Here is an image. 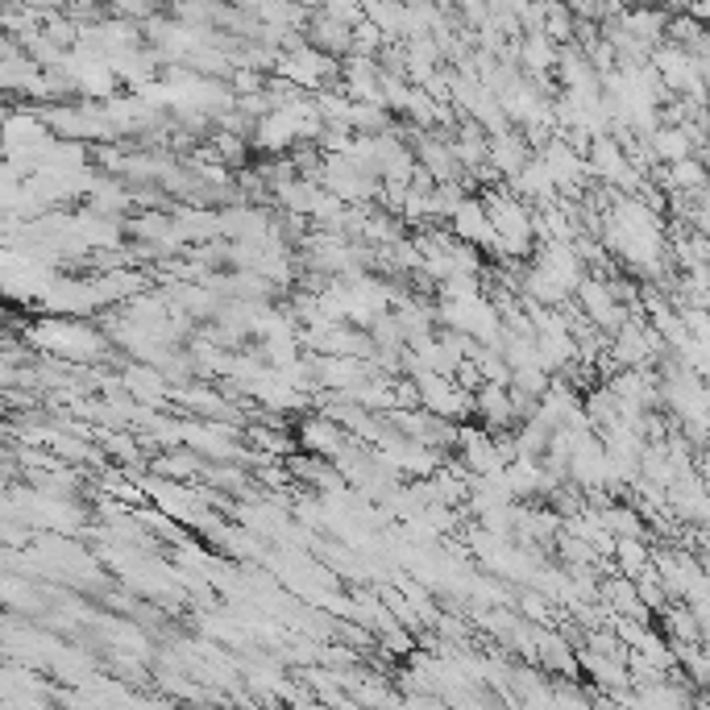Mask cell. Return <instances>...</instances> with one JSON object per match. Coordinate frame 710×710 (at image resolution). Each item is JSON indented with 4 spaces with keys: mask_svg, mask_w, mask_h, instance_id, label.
<instances>
[{
    "mask_svg": "<svg viewBox=\"0 0 710 710\" xmlns=\"http://www.w3.org/2000/svg\"><path fill=\"white\" fill-rule=\"evenodd\" d=\"M125 387H130L133 399H146V403L166 399V379L154 366H130V370H125Z\"/></svg>",
    "mask_w": 710,
    "mask_h": 710,
    "instance_id": "obj_10",
    "label": "cell"
},
{
    "mask_svg": "<svg viewBox=\"0 0 710 710\" xmlns=\"http://www.w3.org/2000/svg\"><path fill=\"white\" fill-rule=\"evenodd\" d=\"M233 92H237V96H249V92H263L266 88V75H258V71H254V66H233Z\"/></svg>",
    "mask_w": 710,
    "mask_h": 710,
    "instance_id": "obj_15",
    "label": "cell"
},
{
    "mask_svg": "<svg viewBox=\"0 0 710 710\" xmlns=\"http://www.w3.org/2000/svg\"><path fill=\"white\" fill-rule=\"evenodd\" d=\"M648 565H652V548L645 545V536H619L615 541V574H645Z\"/></svg>",
    "mask_w": 710,
    "mask_h": 710,
    "instance_id": "obj_9",
    "label": "cell"
},
{
    "mask_svg": "<svg viewBox=\"0 0 710 710\" xmlns=\"http://www.w3.org/2000/svg\"><path fill=\"white\" fill-rule=\"evenodd\" d=\"M449 229L457 233L462 241H474V246H486V249L498 241V229H495V220H491V213H486V204H482V199H470V196L457 204V213L449 216Z\"/></svg>",
    "mask_w": 710,
    "mask_h": 710,
    "instance_id": "obj_4",
    "label": "cell"
},
{
    "mask_svg": "<svg viewBox=\"0 0 710 710\" xmlns=\"http://www.w3.org/2000/svg\"><path fill=\"white\" fill-rule=\"evenodd\" d=\"M491 163L498 166V175H503V179L519 175V171L532 163V158H528V137H524V133H512V130L491 133Z\"/></svg>",
    "mask_w": 710,
    "mask_h": 710,
    "instance_id": "obj_7",
    "label": "cell"
},
{
    "mask_svg": "<svg viewBox=\"0 0 710 710\" xmlns=\"http://www.w3.org/2000/svg\"><path fill=\"white\" fill-rule=\"evenodd\" d=\"M308 42L329 50V54H349L353 50V25L329 13V9H320V13L308 17Z\"/></svg>",
    "mask_w": 710,
    "mask_h": 710,
    "instance_id": "obj_6",
    "label": "cell"
},
{
    "mask_svg": "<svg viewBox=\"0 0 710 710\" xmlns=\"http://www.w3.org/2000/svg\"><path fill=\"white\" fill-rule=\"evenodd\" d=\"M619 21H624L645 47L657 50L665 38H669V21H673V17H669V9H657V4H628V9L619 13Z\"/></svg>",
    "mask_w": 710,
    "mask_h": 710,
    "instance_id": "obj_5",
    "label": "cell"
},
{
    "mask_svg": "<svg viewBox=\"0 0 710 710\" xmlns=\"http://www.w3.org/2000/svg\"><path fill=\"white\" fill-rule=\"evenodd\" d=\"M213 146H216V158L220 163H246V142H241V133H229V130H220L213 137Z\"/></svg>",
    "mask_w": 710,
    "mask_h": 710,
    "instance_id": "obj_13",
    "label": "cell"
},
{
    "mask_svg": "<svg viewBox=\"0 0 710 710\" xmlns=\"http://www.w3.org/2000/svg\"><path fill=\"white\" fill-rule=\"evenodd\" d=\"M707 412H710V382H707Z\"/></svg>",
    "mask_w": 710,
    "mask_h": 710,
    "instance_id": "obj_17",
    "label": "cell"
},
{
    "mask_svg": "<svg viewBox=\"0 0 710 710\" xmlns=\"http://www.w3.org/2000/svg\"><path fill=\"white\" fill-rule=\"evenodd\" d=\"M603 519L615 536H645V512L640 503H607L603 507Z\"/></svg>",
    "mask_w": 710,
    "mask_h": 710,
    "instance_id": "obj_12",
    "label": "cell"
},
{
    "mask_svg": "<svg viewBox=\"0 0 710 710\" xmlns=\"http://www.w3.org/2000/svg\"><path fill=\"white\" fill-rule=\"evenodd\" d=\"M30 341H38L42 349L59 353L66 362H92L100 349H104V337H96V332L83 329V325H66V320H47V325L30 329Z\"/></svg>",
    "mask_w": 710,
    "mask_h": 710,
    "instance_id": "obj_2",
    "label": "cell"
},
{
    "mask_svg": "<svg viewBox=\"0 0 710 710\" xmlns=\"http://www.w3.org/2000/svg\"><path fill=\"white\" fill-rule=\"evenodd\" d=\"M415 387H420V403L436 415H449V420H470L479 412L474 408V391H465L462 382L453 374H441V370H415L412 374Z\"/></svg>",
    "mask_w": 710,
    "mask_h": 710,
    "instance_id": "obj_1",
    "label": "cell"
},
{
    "mask_svg": "<svg viewBox=\"0 0 710 710\" xmlns=\"http://www.w3.org/2000/svg\"><path fill=\"white\" fill-rule=\"evenodd\" d=\"M698 204H710V179H707V187H702V196H698Z\"/></svg>",
    "mask_w": 710,
    "mask_h": 710,
    "instance_id": "obj_16",
    "label": "cell"
},
{
    "mask_svg": "<svg viewBox=\"0 0 710 710\" xmlns=\"http://www.w3.org/2000/svg\"><path fill=\"white\" fill-rule=\"evenodd\" d=\"M154 470L166 474V479H187V474H196L199 470V457H192V453H183V457H158Z\"/></svg>",
    "mask_w": 710,
    "mask_h": 710,
    "instance_id": "obj_14",
    "label": "cell"
},
{
    "mask_svg": "<svg viewBox=\"0 0 710 710\" xmlns=\"http://www.w3.org/2000/svg\"><path fill=\"white\" fill-rule=\"evenodd\" d=\"M541 30L557 42V47H565V42H574L578 38V21H574V9L565 4V0H548L545 4V25Z\"/></svg>",
    "mask_w": 710,
    "mask_h": 710,
    "instance_id": "obj_11",
    "label": "cell"
},
{
    "mask_svg": "<svg viewBox=\"0 0 710 710\" xmlns=\"http://www.w3.org/2000/svg\"><path fill=\"white\" fill-rule=\"evenodd\" d=\"M648 142H652V150H657V158H661V166H673L681 163V158H690L694 154V137L681 130V125H665L657 133H648Z\"/></svg>",
    "mask_w": 710,
    "mask_h": 710,
    "instance_id": "obj_8",
    "label": "cell"
},
{
    "mask_svg": "<svg viewBox=\"0 0 710 710\" xmlns=\"http://www.w3.org/2000/svg\"><path fill=\"white\" fill-rule=\"evenodd\" d=\"M474 408H479V424L491 432H507L519 420L515 415V399H512V387L507 382H482L474 391Z\"/></svg>",
    "mask_w": 710,
    "mask_h": 710,
    "instance_id": "obj_3",
    "label": "cell"
}]
</instances>
